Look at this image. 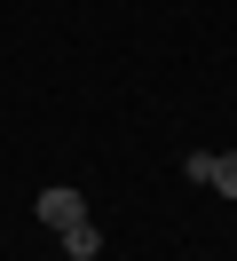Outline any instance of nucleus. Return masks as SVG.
<instances>
[{"label":"nucleus","instance_id":"obj_2","mask_svg":"<svg viewBox=\"0 0 237 261\" xmlns=\"http://www.w3.org/2000/svg\"><path fill=\"white\" fill-rule=\"evenodd\" d=\"M63 253H71V261H95V253H103V229H95V222H71V229H63Z\"/></svg>","mask_w":237,"mask_h":261},{"label":"nucleus","instance_id":"obj_3","mask_svg":"<svg viewBox=\"0 0 237 261\" xmlns=\"http://www.w3.org/2000/svg\"><path fill=\"white\" fill-rule=\"evenodd\" d=\"M205 190L237 198V150H214V174H205Z\"/></svg>","mask_w":237,"mask_h":261},{"label":"nucleus","instance_id":"obj_1","mask_svg":"<svg viewBox=\"0 0 237 261\" xmlns=\"http://www.w3.org/2000/svg\"><path fill=\"white\" fill-rule=\"evenodd\" d=\"M40 222H47V229L87 222V198H79V190H40Z\"/></svg>","mask_w":237,"mask_h":261}]
</instances>
